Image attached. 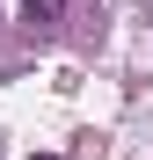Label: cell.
I'll return each mask as SVG.
<instances>
[{"label":"cell","instance_id":"obj_2","mask_svg":"<svg viewBox=\"0 0 153 160\" xmlns=\"http://www.w3.org/2000/svg\"><path fill=\"white\" fill-rule=\"evenodd\" d=\"M29 160H59V153H29Z\"/></svg>","mask_w":153,"mask_h":160},{"label":"cell","instance_id":"obj_1","mask_svg":"<svg viewBox=\"0 0 153 160\" xmlns=\"http://www.w3.org/2000/svg\"><path fill=\"white\" fill-rule=\"evenodd\" d=\"M15 8H22V22H29V29H44V22L66 15V0H15Z\"/></svg>","mask_w":153,"mask_h":160}]
</instances>
